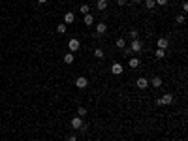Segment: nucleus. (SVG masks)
<instances>
[{
    "label": "nucleus",
    "instance_id": "f257e3e1",
    "mask_svg": "<svg viewBox=\"0 0 188 141\" xmlns=\"http://www.w3.org/2000/svg\"><path fill=\"white\" fill-rule=\"evenodd\" d=\"M171 102H173V94H169V92H167V94H164V96H160V98L156 100L158 106H169Z\"/></svg>",
    "mask_w": 188,
    "mask_h": 141
},
{
    "label": "nucleus",
    "instance_id": "f03ea898",
    "mask_svg": "<svg viewBox=\"0 0 188 141\" xmlns=\"http://www.w3.org/2000/svg\"><path fill=\"white\" fill-rule=\"evenodd\" d=\"M130 49H132V53H139V51L143 49V42L141 40H132L130 42Z\"/></svg>",
    "mask_w": 188,
    "mask_h": 141
},
{
    "label": "nucleus",
    "instance_id": "7ed1b4c3",
    "mask_svg": "<svg viewBox=\"0 0 188 141\" xmlns=\"http://www.w3.org/2000/svg\"><path fill=\"white\" fill-rule=\"evenodd\" d=\"M79 47H81V42H79L77 38H71L70 42H68V49H70V53H75Z\"/></svg>",
    "mask_w": 188,
    "mask_h": 141
},
{
    "label": "nucleus",
    "instance_id": "20e7f679",
    "mask_svg": "<svg viewBox=\"0 0 188 141\" xmlns=\"http://www.w3.org/2000/svg\"><path fill=\"white\" fill-rule=\"evenodd\" d=\"M75 87H77V88H87V87H89V79H87L85 75L77 77V79H75Z\"/></svg>",
    "mask_w": 188,
    "mask_h": 141
},
{
    "label": "nucleus",
    "instance_id": "39448f33",
    "mask_svg": "<svg viewBox=\"0 0 188 141\" xmlns=\"http://www.w3.org/2000/svg\"><path fill=\"white\" fill-rule=\"evenodd\" d=\"M81 126H83V117H74V119H71V128H74V130H79Z\"/></svg>",
    "mask_w": 188,
    "mask_h": 141
},
{
    "label": "nucleus",
    "instance_id": "423d86ee",
    "mask_svg": "<svg viewBox=\"0 0 188 141\" xmlns=\"http://www.w3.org/2000/svg\"><path fill=\"white\" fill-rule=\"evenodd\" d=\"M111 74H113V75H121L122 74V64L113 62V64H111Z\"/></svg>",
    "mask_w": 188,
    "mask_h": 141
},
{
    "label": "nucleus",
    "instance_id": "0eeeda50",
    "mask_svg": "<svg viewBox=\"0 0 188 141\" xmlns=\"http://www.w3.org/2000/svg\"><path fill=\"white\" fill-rule=\"evenodd\" d=\"M156 45H158V49H164V51H166L167 45H169V40H167V38H158Z\"/></svg>",
    "mask_w": 188,
    "mask_h": 141
},
{
    "label": "nucleus",
    "instance_id": "6e6552de",
    "mask_svg": "<svg viewBox=\"0 0 188 141\" xmlns=\"http://www.w3.org/2000/svg\"><path fill=\"white\" fill-rule=\"evenodd\" d=\"M135 85H137V88H141V90H145V88L149 87V81H147V77H139L137 81H135Z\"/></svg>",
    "mask_w": 188,
    "mask_h": 141
},
{
    "label": "nucleus",
    "instance_id": "1a4fd4ad",
    "mask_svg": "<svg viewBox=\"0 0 188 141\" xmlns=\"http://www.w3.org/2000/svg\"><path fill=\"white\" fill-rule=\"evenodd\" d=\"M75 21V15L71 13V11H68V13H64V25H70V23Z\"/></svg>",
    "mask_w": 188,
    "mask_h": 141
},
{
    "label": "nucleus",
    "instance_id": "9d476101",
    "mask_svg": "<svg viewBox=\"0 0 188 141\" xmlns=\"http://www.w3.org/2000/svg\"><path fill=\"white\" fill-rule=\"evenodd\" d=\"M139 64H141V62H139L137 56H130V58H128V66H130V68H137Z\"/></svg>",
    "mask_w": 188,
    "mask_h": 141
},
{
    "label": "nucleus",
    "instance_id": "9b49d317",
    "mask_svg": "<svg viewBox=\"0 0 188 141\" xmlns=\"http://www.w3.org/2000/svg\"><path fill=\"white\" fill-rule=\"evenodd\" d=\"M149 85H153V87H162V77H160V75H154V77L153 79H151V83Z\"/></svg>",
    "mask_w": 188,
    "mask_h": 141
},
{
    "label": "nucleus",
    "instance_id": "f8f14e48",
    "mask_svg": "<svg viewBox=\"0 0 188 141\" xmlns=\"http://www.w3.org/2000/svg\"><path fill=\"white\" fill-rule=\"evenodd\" d=\"M83 23H85L87 26H90V25H92V23H94V17H92V15H90V13L83 15Z\"/></svg>",
    "mask_w": 188,
    "mask_h": 141
},
{
    "label": "nucleus",
    "instance_id": "ddd939ff",
    "mask_svg": "<svg viewBox=\"0 0 188 141\" xmlns=\"http://www.w3.org/2000/svg\"><path fill=\"white\" fill-rule=\"evenodd\" d=\"M107 32V25L105 23H100L98 26H96V34H105Z\"/></svg>",
    "mask_w": 188,
    "mask_h": 141
},
{
    "label": "nucleus",
    "instance_id": "4468645a",
    "mask_svg": "<svg viewBox=\"0 0 188 141\" xmlns=\"http://www.w3.org/2000/svg\"><path fill=\"white\" fill-rule=\"evenodd\" d=\"M96 8H98L100 11L107 10V0H98V2H96Z\"/></svg>",
    "mask_w": 188,
    "mask_h": 141
},
{
    "label": "nucleus",
    "instance_id": "2eb2a0df",
    "mask_svg": "<svg viewBox=\"0 0 188 141\" xmlns=\"http://www.w3.org/2000/svg\"><path fill=\"white\" fill-rule=\"evenodd\" d=\"M74 60H75L74 53H70V51H68V53L64 55V62H66V64H71V62H74Z\"/></svg>",
    "mask_w": 188,
    "mask_h": 141
},
{
    "label": "nucleus",
    "instance_id": "dca6fc26",
    "mask_svg": "<svg viewBox=\"0 0 188 141\" xmlns=\"http://www.w3.org/2000/svg\"><path fill=\"white\" fill-rule=\"evenodd\" d=\"M154 56H156V58H164V56H166V51L164 49H156L154 51Z\"/></svg>",
    "mask_w": 188,
    "mask_h": 141
},
{
    "label": "nucleus",
    "instance_id": "f3484780",
    "mask_svg": "<svg viewBox=\"0 0 188 141\" xmlns=\"http://www.w3.org/2000/svg\"><path fill=\"white\" fill-rule=\"evenodd\" d=\"M145 6H147V10H153V8L156 6V2H154V0H145Z\"/></svg>",
    "mask_w": 188,
    "mask_h": 141
},
{
    "label": "nucleus",
    "instance_id": "a211bd4d",
    "mask_svg": "<svg viewBox=\"0 0 188 141\" xmlns=\"http://www.w3.org/2000/svg\"><path fill=\"white\" fill-rule=\"evenodd\" d=\"M57 32H58V34H64V32H66V25H64V23L57 25Z\"/></svg>",
    "mask_w": 188,
    "mask_h": 141
},
{
    "label": "nucleus",
    "instance_id": "6ab92c4d",
    "mask_svg": "<svg viewBox=\"0 0 188 141\" xmlns=\"http://www.w3.org/2000/svg\"><path fill=\"white\" fill-rule=\"evenodd\" d=\"M79 11H81V13H83V15H87V13H89V11H90V8H89V6H87V4H83V6H81V8H79Z\"/></svg>",
    "mask_w": 188,
    "mask_h": 141
},
{
    "label": "nucleus",
    "instance_id": "aec40b11",
    "mask_svg": "<svg viewBox=\"0 0 188 141\" xmlns=\"http://www.w3.org/2000/svg\"><path fill=\"white\" fill-rule=\"evenodd\" d=\"M117 47H119V49H124V47H126V42L122 38H119L117 40Z\"/></svg>",
    "mask_w": 188,
    "mask_h": 141
},
{
    "label": "nucleus",
    "instance_id": "412c9836",
    "mask_svg": "<svg viewBox=\"0 0 188 141\" xmlns=\"http://www.w3.org/2000/svg\"><path fill=\"white\" fill-rule=\"evenodd\" d=\"M130 38L132 40H139V32L135 30V28H134V30H130Z\"/></svg>",
    "mask_w": 188,
    "mask_h": 141
},
{
    "label": "nucleus",
    "instance_id": "4be33fe9",
    "mask_svg": "<svg viewBox=\"0 0 188 141\" xmlns=\"http://www.w3.org/2000/svg\"><path fill=\"white\" fill-rule=\"evenodd\" d=\"M185 23V15H177L175 17V25H182Z\"/></svg>",
    "mask_w": 188,
    "mask_h": 141
},
{
    "label": "nucleus",
    "instance_id": "5701e85b",
    "mask_svg": "<svg viewBox=\"0 0 188 141\" xmlns=\"http://www.w3.org/2000/svg\"><path fill=\"white\" fill-rule=\"evenodd\" d=\"M94 56H96V58H103V51L100 49V47H98V49H94Z\"/></svg>",
    "mask_w": 188,
    "mask_h": 141
},
{
    "label": "nucleus",
    "instance_id": "b1692460",
    "mask_svg": "<svg viewBox=\"0 0 188 141\" xmlns=\"http://www.w3.org/2000/svg\"><path fill=\"white\" fill-rule=\"evenodd\" d=\"M77 115H79V117H85V115H87V107H83V106H81V107L77 109Z\"/></svg>",
    "mask_w": 188,
    "mask_h": 141
},
{
    "label": "nucleus",
    "instance_id": "393cba45",
    "mask_svg": "<svg viewBox=\"0 0 188 141\" xmlns=\"http://www.w3.org/2000/svg\"><path fill=\"white\" fill-rule=\"evenodd\" d=\"M154 2H156V4H158V6H166V4H167V2H169V0H154Z\"/></svg>",
    "mask_w": 188,
    "mask_h": 141
},
{
    "label": "nucleus",
    "instance_id": "a878e982",
    "mask_svg": "<svg viewBox=\"0 0 188 141\" xmlns=\"http://www.w3.org/2000/svg\"><path fill=\"white\" fill-rule=\"evenodd\" d=\"M66 141H77V138H75V135L71 134V135H68V139H66Z\"/></svg>",
    "mask_w": 188,
    "mask_h": 141
},
{
    "label": "nucleus",
    "instance_id": "bb28decb",
    "mask_svg": "<svg viewBox=\"0 0 188 141\" xmlns=\"http://www.w3.org/2000/svg\"><path fill=\"white\" fill-rule=\"evenodd\" d=\"M122 51H124V55H132V49H130V47H124Z\"/></svg>",
    "mask_w": 188,
    "mask_h": 141
},
{
    "label": "nucleus",
    "instance_id": "cd10ccee",
    "mask_svg": "<svg viewBox=\"0 0 188 141\" xmlns=\"http://www.w3.org/2000/svg\"><path fill=\"white\" fill-rule=\"evenodd\" d=\"M117 4H119V6H124V4H126V0H117Z\"/></svg>",
    "mask_w": 188,
    "mask_h": 141
},
{
    "label": "nucleus",
    "instance_id": "c85d7f7f",
    "mask_svg": "<svg viewBox=\"0 0 188 141\" xmlns=\"http://www.w3.org/2000/svg\"><path fill=\"white\" fill-rule=\"evenodd\" d=\"M47 2V0H38V4H45Z\"/></svg>",
    "mask_w": 188,
    "mask_h": 141
},
{
    "label": "nucleus",
    "instance_id": "c756f323",
    "mask_svg": "<svg viewBox=\"0 0 188 141\" xmlns=\"http://www.w3.org/2000/svg\"><path fill=\"white\" fill-rule=\"evenodd\" d=\"M134 2H135V4H141V2H143V0H134Z\"/></svg>",
    "mask_w": 188,
    "mask_h": 141
}]
</instances>
